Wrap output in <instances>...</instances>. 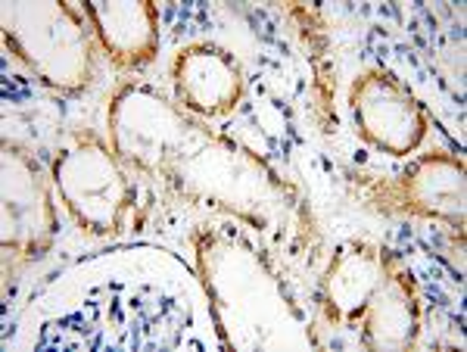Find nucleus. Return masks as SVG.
I'll return each mask as SVG.
<instances>
[{
	"mask_svg": "<svg viewBox=\"0 0 467 352\" xmlns=\"http://www.w3.org/2000/svg\"><path fill=\"white\" fill-rule=\"evenodd\" d=\"M54 181L81 231L97 237L122 231L128 206L134 203V187L116 156L97 138H90L88 144L81 140L78 147L57 156Z\"/></svg>",
	"mask_w": 467,
	"mask_h": 352,
	"instance_id": "1",
	"label": "nucleus"
},
{
	"mask_svg": "<svg viewBox=\"0 0 467 352\" xmlns=\"http://www.w3.org/2000/svg\"><path fill=\"white\" fill-rule=\"evenodd\" d=\"M358 134L387 156H411L424 144L431 119L420 100L389 72L371 69L349 88Z\"/></svg>",
	"mask_w": 467,
	"mask_h": 352,
	"instance_id": "2",
	"label": "nucleus"
},
{
	"mask_svg": "<svg viewBox=\"0 0 467 352\" xmlns=\"http://www.w3.org/2000/svg\"><path fill=\"white\" fill-rule=\"evenodd\" d=\"M175 94L187 112L202 119H222L234 112L244 97V69L228 50L215 44H191L181 47L171 63Z\"/></svg>",
	"mask_w": 467,
	"mask_h": 352,
	"instance_id": "3",
	"label": "nucleus"
},
{
	"mask_svg": "<svg viewBox=\"0 0 467 352\" xmlns=\"http://www.w3.org/2000/svg\"><path fill=\"white\" fill-rule=\"evenodd\" d=\"M389 265V250L368 243L343 246L324 274L318 299V321L330 331H356L368 299L374 296L378 284Z\"/></svg>",
	"mask_w": 467,
	"mask_h": 352,
	"instance_id": "4",
	"label": "nucleus"
},
{
	"mask_svg": "<svg viewBox=\"0 0 467 352\" xmlns=\"http://www.w3.org/2000/svg\"><path fill=\"white\" fill-rule=\"evenodd\" d=\"M356 331L358 343L365 349H409L420 334V299L418 287L411 281V272H405L402 262L389 256V265L368 299Z\"/></svg>",
	"mask_w": 467,
	"mask_h": 352,
	"instance_id": "5",
	"label": "nucleus"
},
{
	"mask_svg": "<svg viewBox=\"0 0 467 352\" xmlns=\"http://www.w3.org/2000/svg\"><path fill=\"white\" fill-rule=\"evenodd\" d=\"M90 32L119 69H140L160 47V16L150 0L140 4H85Z\"/></svg>",
	"mask_w": 467,
	"mask_h": 352,
	"instance_id": "6",
	"label": "nucleus"
},
{
	"mask_svg": "<svg viewBox=\"0 0 467 352\" xmlns=\"http://www.w3.org/2000/svg\"><path fill=\"white\" fill-rule=\"evenodd\" d=\"M396 200L405 212L464 228V162L446 153L427 156L399 178Z\"/></svg>",
	"mask_w": 467,
	"mask_h": 352,
	"instance_id": "7",
	"label": "nucleus"
}]
</instances>
